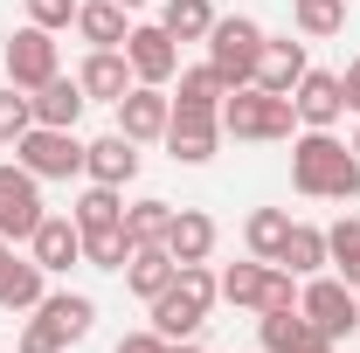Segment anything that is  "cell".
<instances>
[{"instance_id":"obj_15","label":"cell","mask_w":360,"mask_h":353,"mask_svg":"<svg viewBox=\"0 0 360 353\" xmlns=\"http://www.w3.org/2000/svg\"><path fill=\"white\" fill-rule=\"evenodd\" d=\"M77 84H84L90 104H118L139 77H132V63H125V49H90L84 63H77Z\"/></svg>"},{"instance_id":"obj_2","label":"cell","mask_w":360,"mask_h":353,"mask_svg":"<svg viewBox=\"0 0 360 353\" xmlns=\"http://www.w3.org/2000/svg\"><path fill=\"white\" fill-rule=\"evenodd\" d=\"M215 305H222V277H215L208 264H180L174 284H167L160 298H146L160 340H194V333L208 326V312H215Z\"/></svg>"},{"instance_id":"obj_19","label":"cell","mask_w":360,"mask_h":353,"mask_svg":"<svg viewBox=\"0 0 360 353\" xmlns=\"http://www.w3.org/2000/svg\"><path fill=\"white\" fill-rule=\"evenodd\" d=\"M28 104H35V125H63V132H77V118L90 111L77 77H49L42 90H28Z\"/></svg>"},{"instance_id":"obj_16","label":"cell","mask_w":360,"mask_h":353,"mask_svg":"<svg viewBox=\"0 0 360 353\" xmlns=\"http://www.w3.org/2000/svg\"><path fill=\"white\" fill-rule=\"evenodd\" d=\"M28 319H42L63 347H77V340H90V326H97V298H84V291H49Z\"/></svg>"},{"instance_id":"obj_21","label":"cell","mask_w":360,"mask_h":353,"mask_svg":"<svg viewBox=\"0 0 360 353\" xmlns=\"http://www.w3.org/2000/svg\"><path fill=\"white\" fill-rule=\"evenodd\" d=\"M174 257H167V243H139L132 250V264H125V291L132 298H160L167 284H174Z\"/></svg>"},{"instance_id":"obj_31","label":"cell","mask_w":360,"mask_h":353,"mask_svg":"<svg viewBox=\"0 0 360 353\" xmlns=\"http://www.w3.org/2000/svg\"><path fill=\"white\" fill-rule=\"evenodd\" d=\"M326 264L340 270L347 284H360V215H347V222L326 229Z\"/></svg>"},{"instance_id":"obj_24","label":"cell","mask_w":360,"mask_h":353,"mask_svg":"<svg viewBox=\"0 0 360 353\" xmlns=\"http://www.w3.org/2000/svg\"><path fill=\"white\" fill-rule=\"evenodd\" d=\"M222 97H229V84L215 77V63H187L174 77V104L180 111H222Z\"/></svg>"},{"instance_id":"obj_13","label":"cell","mask_w":360,"mask_h":353,"mask_svg":"<svg viewBox=\"0 0 360 353\" xmlns=\"http://www.w3.org/2000/svg\"><path fill=\"white\" fill-rule=\"evenodd\" d=\"M28 257H35L49 277L77 270V264H84V229H77L70 215H42V222H35V236H28Z\"/></svg>"},{"instance_id":"obj_43","label":"cell","mask_w":360,"mask_h":353,"mask_svg":"<svg viewBox=\"0 0 360 353\" xmlns=\"http://www.w3.org/2000/svg\"><path fill=\"white\" fill-rule=\"evenodd\" d=\"M347 146H354V160H360V132H354V139H347Z\"/></svg>"},{"instance_id":"obj_26","label":"cell","mask_w":360,"mask_h":353,"mask_svg":"<svg viewBox=\"0 0 360 353\" xmlns=\"http://www.w3.org/2000/svg\"><path fill=\"white\" fill-rule=\"evenodd\" d=\"M42 298H49V270L35 264V257H14L7 284H0V312H35Z\"/></svg>"},{"instance_id":"obj_12","label":"cell","mask_w":360,"mask_h":353,"mask_svg":"<svg viewBox=\"0 0 360 353\" xmlns=\"http://www.w3.org/2000/svg\"><path fill=\"white\" fill-rule=\"evenodd\" d=\"M167 118H174V97L160 84H132L118 97V132L132 139V146H153V139H167Z\"/></svg>"},{"instance_id":"obj_33","label":"cell","mask_w":360,"mask_h":353,"mask_svg":"<svg viewBox=\"0 0 360 353\" xmlns=\"http://www.w3.org/2000/svg\"><path fill=\"white\" fill-rule=\"evenodd\" d=\"M167 222H174V201H160V194H146L125 208V229H132V243H160L167 236Z\"/></svg>"},{"instance_id":"obj_22","label":"cell","mask_w":360,"mask_h":353,"mask_svg":"<svg viewBox=\"0 0 360 353\" xmlns=\"http://www.w3.org/2000/svg\"><path fill=\"white\" fill-rule=\"evenodd\" d=\"M77 35H84L90 49H125L132 21H125L118 0H84V7H77Z\"/></svg>"},{"instance_id":"obj_35","label":"cell","mask_w":360,"mask_h":353,"mask_svg":"<svg viewBox=\"0 0 360 353\" xmlns=\"http://www.w3.org/2000/svg\"><path fill=\"white\" fill-rule=\"evenodd\" d=\"M21 7H28V21H35V28L56 35V28H77V7H84V0H21Z\"/></svg>"},{"instance_id":"obj_6","label":"cell","mask_w":360,"mask_h":353,"mask_svg":"<svg viewBox=\"0 0 360 353\" xmlns=\"http://www.w3.org/2000/svg\"><path fill=\"white\" fill-rule=\"evenodd\" d=\"M14 160L35 180H77L84 174V139L63 132V125H28V132L14 139Z\"/></svg>"},{"instance_id":"obj_44","label":"cell","mask_w":360,"mask_h":353,"mask_svg":"<svg viewBox=\"0 0 360 353\" xmlns=\"http://www.w3.org/2000/svg\"><path fill=\"white\" fill-rule=\"evenodd\" d=\"M354 291H360V284H354Z\"/></svg>"},{"instance_id":"obj_5","label":"cell","mask_w":360,"mask_h":353,"mask_svg":"<svg viewBox=\"0 0 360 353\" xmlns=\"http://www.w3.org/2000/svg\"><path fill=\"white\" fill-rule=\"evenodd\" d=\"M298 312L312 319V333H319V340H333V347H340L347 333H360V291L340 277V270H333V277H326V270H319V277H305Z\"/></svg>"},{"instance_id":"obj_1","label":"cell","mask_w":360,"mask_h":353,"mask_svg":"<svg viewBox=\"0 0 360 353\" xmlns=\"http://www.w3.org/2000/svg\"><path fill=\"white\" fill-rule=\"evenodd\" d=\"M291 187L305 201H354L360 194V160L340 132H298L291 139Z\"/></svg>"},{"instance_id":"obj_42","label":"cell","mask_w":360,"mask_h":353,"mask_svg":"<svg viewBox=\"0 0 360 353\" xmlns=\"http://www.w3.org/2000/svg\"><path fill=\"white\" fill-rule=\"evenodd\" d=\"M118 7H125V14H139V7H153V0H118Z\"/></svg>"},{"instance_id":"obj_20","label":"cell","mask_w":360,"mask_h":353,"mask_svg":"<svg viewBox=\"0 0 360 353\" xmlns=\"http://www.w3.org/2000/svg\"><path fill=\"white\" fill-rule=\"evenodd\" d=\"M257 340H264V353H305L319 333L298 305H270V312H257Z\"/></svg>"},{"instance_id":"obj_28","label":"cell","mask_w":360,"mask_h":353,"mask_svg":"<svg viewBox=\"0 0 360 353\" xmlns=\"http://www.w3.org/2000/svg\"><path fill=\"white\" fill-rule=\"evenodd\" d=\"M160 28H167L174 42H208L215 7H208V0H160Z\"/></svg>"},{"instance_id":"obj_41","label":"cell","mask_w":360,"mask_h":353,"mask_svg":"<svg viewBox=\"0 0 360 353\" xmlns=\"http://www.w3.org/2000/svg\"><path fill=\"white\" fill-rule=\"evenodd\" d=\"M167 353H201V347H194V340H174V347H167Z\"/></svg>"},{"instance_id":"obj_25","label":"cell","mask_w":360,"mask_h":353,"mask_svg":"<svg viewBox=\"0 0 360 353\" xmlns=\"http://www.w3.org/2000/svg\"><path fill=\"white\" fill-rule=\"evenodd\" d=\"M277 270H291V277H319V270H326V229L291 222V236H284V250H277Z\"/></svg>"},{"instance_id":"obj_32","label":"cell","mask_w":360,"mask_h":353,"mask_svg":"<svg viewBox=\"0 0 360 353\" xmlns=\"http://www.w3.org/2000/svg\"><path fill=\"white\" fill-rule=\"evenodd\" d=\"M291 21H298V35L326 42V35L347 28V0H291Z\"/></svg>"},{"instance_id":"obj_27","label":"cell","mask_w":360,"mask_h":353,"mask_svg":"<svg viewBox=\"0 0 360 353\" xmlns=\"http://www.w3.org/2000/svg\"><path fill=\"white\" fill-rule=\"evenodd\" d=\"M70 222H77V229H111V222H125V187H97V180H90L84 194H77V208H70Z\"/></svg>"},{"instance_id":"obj_36","label":"cell","mask_w":360,"mask_h":353,"mask_svg":"<svg viewBox=\"0 0 360 353\" xmlns=\"http://www.w3.org/2000/svg\"><path fill=\"white\" fill-rule=\"evenodd\" d=\"M14 353H63V340L49 333L42 319H28V326H21V347H14Z\"/></svg>"},{"instance_id":"obj_29","label":"cell","mask_w":360,"mask_h":353,"mask_svg":"<svg viewBox=\"0 0 360 353\" xmlns=\"http://www.w3.org/2000/svg\"><path fill=\"white\" fill-rule=\"evenodd\" d=\"M132 250H139V243H132V229H125V222L90 229V236H84V264H90V270H125V264H132Z\"/></svg>"},{"instance_id":"obj_7","label":"cell","mask_w":360,"mask_h":353,"mask_svg":"<svg viewBox=\"0 0 360 353\" xmlns=\"http://www.w3.org/2000/svg\"><path fill=\"white\" fill-rule=\"evenodd\" d=\"M42 215H49L42 208V180L28 174L21 160H0V236H7V243H28Z\"/></svg>"},{"instance_id":"obj_37","label":"cell","mask_w":360,"mask_h":353,"mask_svg":"<svg viewBox=\"0 0 360 353\" xmlns=\"http://www.w3.org/2000/svg\"><path fill=\"white\" fill-rule=\"evenodd\" d=\"M167 347H174V340H160L153 326H146V333H125V340H118V353H167Z\"/></svg>"},{"instance_id":"obj_4","label":"cell","mask_w":360,"mask_h":353,"mask_svg":"<svg viewBox=\"0 0 360 353\" xmlns=\"http://www.w3.org/2000/svg\"><path fill=\"white\" fill-rule=\"evenodd\" d=\"M257 56H264V21H250V14H215V28H208V63H215V77L229 90L257 84Z\"/></svg>"},{"instance_id":"obj_34","label":"cell","mask_w":360,"mask_h":353,"mask_svg":"<svg viewBox=\"0 0 360 353\" xmlns=\"http://www.w3.org/2000/svg\"><path fill=\"white\" fill-rule=\"evenodd\" d=\"M28 125H35V104H28V90L7 84V90H0V146H14Z\"/></svg>"},{"instance_id":"obj_14","label":"cell","mask_w":360,"mask_h":353,"mask_svg":"<svg viewBox=\"0 0 360 353\" xmlns=\"http://www.w3.org/2000/svg\"><path fill=\"white\" fill-rule=\"evenodd\" d=\"M84 180H97V187H132L139 180V146L125 132H104L84 146Z\"/></svg>"},{"instance_id":"obj_23","label":"cell","mask_w":360,"mask_h":353,"mask_svg":"<svg viewBox=\"0 0 360 353\" xmlns=\"http://www.w3.org/2000/svg\"><path fill=\"white\" fill-rule=\"evenodd\" d=\"M264 291H270V264H264V257H243V264L222 270V305H236V312H264Z\"/></svg>"},{"instance_id":"obj_17","label":"cell","mask_w":360,"mask_h":353,"mask_svg":"<svg viewBox=\"0 0 360 353\" xmlns=\"http://www.w3.org/2000/svg\"><path fill=\"white\" fill-rule=\"evenodd\" d=\"M215 236H222L215 215H201V208H174V222H167L160 243H167L174 264H208V257H215Z\"/></svg>"},{"instance_id":"obj_9","label":"cell","mask_w":360,"mask_h":353,"mask_svg":"<svg viewBox=\"0 0 360 353\" xmlns=\"http://www.w3.org/2000/svg\"><path fill=\"white\" fill-rule=\"evenodd\" d=\"M167 153H174V167H208L215 153H222V111H180L167 118Z\"/></svg>"},{"instance_id":"obj_18","label":"cell","mask_w":360,"mask_h":353,"mask_svg":"<svg viewBox=\"0 0 360 353\" xmlns=\"http://www.w3.org/2000/svg\"><path fill=\"white\" fill-rule=\"evenodd\" d=\"M305 70H312V63H305V42H291V35H264V56H257V84H264V90L291 97Z\"/></svg>"},{"instance_id":"obj_3","label":"cell","mask_w":360,"mask_h":353,"mask_svg":"<svg viewBox=\"0 0 360 353\" xmlns=\"http://www.w3.org/2000/svg\"><path fill=\"white\" fill-rule=\"evenodd\" d=\"M222 132L229 139H257V146L291 139V132H298V104L277 97V90H264V84H243V90L222 97Z\"/></svg>"},{"instance_id":"obj_30","label":"cell","mask_w":360,"mask_h":353,"mask_svg":"<svg viewBox=\"0 0 360 353\" xmlns=\"http://www.w3.org/2000/svg\"><path fill=\"white\" fill-rule=\"evenodd\" d=\"M284 236H291V215H284V208H257V215L243 222V243H250V257H264V264H277Z\"/></svg>"},{"instance_id":"obj_39","label":"cell","mask_w":360,"mask_h":353,"mask_svg":"<svg viewBox=\"0 0 360 353\" xmlns=\"http://www.w3.org/2000/svg\"><path fill=\"white\" fill-rule=\"evenodd\" d=\"M7 270H14V243L0 236V284H7Z\"/></svg>"},{"instance_id":"obj_8","label":"cell","mask_w":360,"mask_h":353,"mask_svg":"<svg viewBox=\"0 0 360 353\" xmlns=\"http://www.w3.org/2000/svg\"><path fill=\"white\" fill-rule=\"evenodd\" d=\"M49 77H63V56H56V35L49 28H14V42H7V84L14 90H42Z\"/></svg>"},{"instance_id":"obj_38","label":"cell","mask_w":360,"mask_h":353,"mask_svg":"<svg viewBox=\"0 0 360 353\" xmlns=\"http://www.w3.org/2000/svg\"><path fill=\"white\" fill-rule=\"evenodd\" d=\"M340 84H347V111H360V56L340 70Z\"/></svg>"},{"instance_id":"obj_40","label":"cell","mask_w":360,"mask_h":353,"mask_svg":"<svg viewBox=\"0 0 360 353\" xmlns=\"http://www.w3.org/2000/svg\"><path fill=\"white\" fill-rule=\"evenodd\" d=\"M305 353H340V347H333V340H312V347H305Z\"/></svg>"},{"instance_id":"obj_11","label":"cell","mask_w":360,"mask_h":353,"mask_svg":"<svg viewBox=\"0 0 360 353\" xmlns=\"http://www.w3.org/2000/svg\"><path fill=\"white\" fill-rule=\"evenodd\" d=\"M291 104H298V125H305V132H333V125L347 118V84H340V70H305L298 90H291Z\"/></svg>"},{"instance_id":"obj_10","label":"cell","mask_w":360,"mask_h":353,"mask_svg":"<svg viewBox=\"0 0 360 353\" xmlns=\"http://www.w3.org/2000/svg\"><path fill=\"white\" fill-rule=\"evenodd\" d=\"M125 63H132L139 84H160V90H167L180 77V42L160 28V21H139L132 35H125Z\"/></svg>"}]
</instances>
